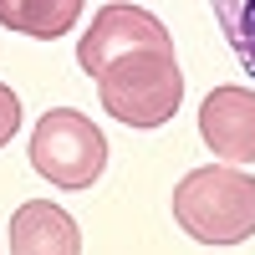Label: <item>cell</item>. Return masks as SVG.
Masks as SVG:
<instances>
[{
	"instance_id": "6da1fadb",
	"label": "cell",
	"mask_w": 255,
	"mask_h": 255,
	"mask_svg": "<svg viewBox=\"0 0 255 255\" xmlns=\"http://www.w3.org/2000/svg\"><path fill=\"white\" fill-rule=\"evenodd\" d=\"M174 220L199 245H240L255 235V179L245 163H204L174 189Z\"/></svg>"
},
{
	"instance_id": "52a82bcc",
	"label": "cell",
	"mask_w": 255,
	"mask_h": 255,
	"mask_svg": "<svg viewBox=\"0 0 255 255\" xmlns=\"http://www.w3.org/2000/svg\"><path fill=\"white\" fill-rule=\"evenodd\" d=\"M82 0H0V26L15 36H36V41H56L77 26Z\"/></svg>"
},
{
	"instance_id": "7a4b0ae2",
	"label": "cell",
	"mask_w": 255,
	"mask_h": 255,
	"mask_svg": "<svg viewBox=\"0 0 255 255\" xmlns=\"http://www.w3.org/2000/svg\"><path fill=\"white\" fill-rule=\"evenodd\" d=\"M97 97L128 128H163L184 102V72H179L174 51L138 46V51H123L97 77Z\"/></svg>"
},
{
	"instance_id": "9c48e42d",
	"label": "cell",
	"mask_w": 255,
	"mask_h": 255,
	"mask_svg": "<svg viewBox=\"0 0 255 255\" xmlns=\"http://www.w3.org/2000/svg\"><path fill=\"white\" fill-rule=\"evenodd\" d=\"M15 133H20V97L0 82V148H5Z\"/></svg>"
},
{
	"instance_id": "8992f818",
	"label": "cell",
	"mask_w": 255,
	"mask_h": 255,
	"mask_svg": "<svg viewBox=\"0 0 255 255\" xmlns=\"http://www.w3.org/2000/svg\"><path fill=\"white\" fill-rule=\"evenodd\" d=\"M10 255H82V230L61 204L31 199L10 220Z\"/></svg>"
},
{
	"instance_id": "3957f363",
	"label": "cell",
	"mask_w": 255,
	"mask_h": 255,
	"mask_svg": "<svg viewBox=\"0 0 255 255\" xmlns=\"http://www.w3.org/2000/svg\"><path fill=\"white\" fill-rule=\"evenodd\" d=\"M31 168L56 189H92L108 168V138L77 108H51L31 128Z\"/></svg>"
},
{
	"instance_id": "ba28073f",
	"label": "cell",
	"mask_w": 255,
	"mask_h": 255,
	"mask_svg": "<svg viewBox=\"0 0 255 255\" xmlns=\"http://www.w3.org/2000/svg\"><path fill=\"white\" fill-rule=\"evenodd\" d=\"M220 15V31L230 41V51L240 56V67L255 77V0H209Z\"/></svg>"
},
{
	"instance_id": "277c9868",
	"label": "cell",
	"mask_w": 255,
	"mask_h": 255,
	"mask_svg": "<svg viewBox=\"0 0 255 255\" xmlns=\"http://www.w3.org/2000/svg\"><path fill=\"white\" fill-rule=\"evenodd\" d=\"M138 46L174 51V36H168V26H163L153 10H143V5H102L92 15V26L82 31L77 61H82V72L102 77L123 51H138Z\"/></svg>"
},
{
	"instance_id": "5b68a950",
	"label": "cell",
	"mask_w": 255,
	"mask_h": 255,
	"mask_svg": "<svg viewBox=\"0 0 255 255\" xmlns=\"http://www.w3.org/2000/svg\"><path fill=\"white\" fill-rule=\"evenodd\" d=\"M199 133L220 163H255V92L215 87L199 102Z\"/></svg>"
}]
</instances>
